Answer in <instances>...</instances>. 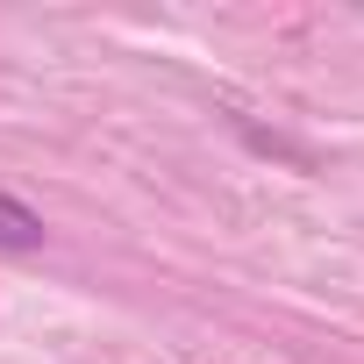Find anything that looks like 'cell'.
<instances>
[{"mask_svg":"<svg viewBox=\"0 0 364 364\" xmlns=\"http://www.w3.org/2000/svg\"><path fill=\"white\" fill-rule=\"evenodd\" d=\"M43 236H50V229H43V215L0 186V250H43Z\"/></svg>","mask_w":364,"mask_h":364,"instance_id":"obj_1","label":"cell"}]
</instances>
